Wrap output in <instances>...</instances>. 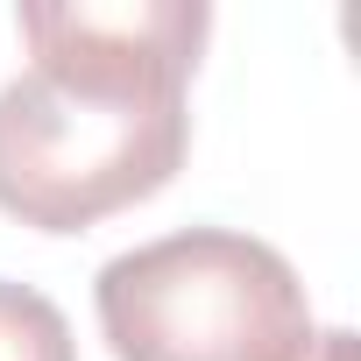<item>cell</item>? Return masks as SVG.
I'll list each match as a JSON object with an SVG mask.
<instances>
[{
	"instance_id": "obj_1",
	"label": "cell",
	"mask_w": 361,
	"mask_h": 361,
	"mask_svg": "<svg viewBox=\"0 0 361 361\" xmlns=\"http://www.w3.org/2000/svg\"><path fill=\"white\" fill-rule=\"evenodd\" d=\"M29 71L0 85V213L36 234L156 199L192 149L185 85L206 0H64L15 15Z\"/></svg>"
},
{
	"instance_id": "obj_2",
	"label": "cell",
	"mask_w": 361,
	"mask_h": 361,
	"mask_svg": "<svg viewBox=\"0 0 361 361\" xmlns=\"http://www.w3.org/2000/svg\"><path fill=\"white\" fill-rule=\"evenodd\" d=\"M92 312L114 361H298L319 333L283 248L234 227L121 248L92 276Z\"/></svg>"
},
{
	"instance_id": "obj_3",
	"label": "cell",
	"mask_w": 361,
	"mask_h": 361,
	"mask_svg": "<svg viewBox=\"0 0 361 361\" xmlns=\"http://www.w3.org/2000/svg\"><path fill=\"white\" fill-rule=\"evenodd\" d=\"M0 361H78L71 319L36 283H15V276H0Z\"/></svg>"
},
{
	"instance_id": "obj_4",
	"label": "cell",
	"mask_w": 361,
	"mask_h": 361,
	"mask_svg": "<svg viewBox=\"0 0 361 361\" xmlns=\"http://www.w3.org/2000/svg\"><path fill=\"white\" fill-rule=\"evenodd\" d=\"M298 361H354V333L347 326H326V333H312V347Z\"/></svg>"
}]
</instances>
